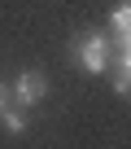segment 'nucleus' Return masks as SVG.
Segmentation results:
<instances>
[{
  "label": "nucleus",
  "mask_w": 131,
  "mask_h": 149,
  "mask_svg": "<svg viewBox=\"0 0 131 149\" xmlns=\"http://www.w3.org/2000/svg\"><path fill=\"white\" fill-rule=\"evenodd\" d=\"M70 57H74V66L88 70V74H109V66H114V44H109L105 31H79V35L70 40Z\"/></svg>",
  "instance_id": "nucleus-1"
},
{
  "label": "nucleus",
  "mask_w": 131,
  "mask_h": 149,
  "mask_svg": "<svg viewBox=\"0 0 131 149\" xmlns=\"http://www.w3.org/2000/svg\"><path fill=\"white\" fill-rule=\"evenodd\" d=\"M44 97H48V74L44 70H18L13 74V101L22 110H35Z\"/></svg>",
  "instance_id": "nucleus-2"
},
{
  "label": "nucleus",
  "mask_w": 131,
  "mask_h": 149,
  "mask_svg": "<svg viewBox=\"0 0 131 149\" xmlns=\"http://www.w3.org/2000/svg\"><path fill=\"white\" fill-rule=\"evenodd\" d=\"M109 44L122 53V48H131V0H122V5L109 13Z\"/></svg>",
  "instance_id": "nucleus-3"
},
{
  "label": "nucleus",
  "mask_w": 131,
  "mask_h": 149,
  "mask_svg": "<svg viewBox=\"0 0 131 149\" xmlns=\"http://www.w3.org/2000/svg\"><path fill=\"white\" fill-rule=\"evenodd\" d=\"M0 123H5V132H9V136H22V132L31 127V114L13 101V105H0Z\"/></svg>",
  "instance_id": "nucleus-4"
},
{
  "label": "nucleus",
  "mask_w": 131,
  "mask_h": 149,
  "mask_svg": "<svg viewBox=\"0 0 131 149\" xmlns=\"http://www.w3.org/2000/svg\"><path fill=\"white\" fill-rule=\"evenodd\" d=\"M109 84H114V92H118V97H131V74H127V70L109 66Z\"/></svg>",
  "instance_id": "nucleus-5"
},
{
  "label": "nucleus",
  "mask_w": 131,
  "mask_h": 149,
  "mask_svg": "<svg viewBox=\"0 0 131 149\" xmlns=\"http://www.w3.org/2000/svg\"><path fill=\"white\" fill-rule=\"evenodd\" d=\"M114 66H118V70H127V74H131V48H122V53H114Z\"/></svg>",
  "instance_id": "nucleus-6"
},
{
  "label": "nucleus",
  "mask_w": 131,
  "mask_h": 149,
  "mask_svg": "<svg viewBox=\"0 0 131 149\" xmlns=\"http://www.w3.org/2000/svg\"><path fill=\"white\" fill-rule=\"evenodd\" d=\"M0 105H13V84L0 79Z\"/></svg>",
  "instance_id": "nucleus-7"
}]
</instances>
